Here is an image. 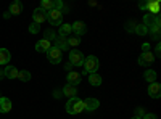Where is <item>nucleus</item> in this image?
Segmentation results:
<instances>
[{
    "label": "nucleus",
    "instance_id": "nucleus-28",
    "mask_svg": "<svg viewBox=\"0 0 161 119\" xmlns=\"http://www.w3.org/2000/svg\"><path fill=\"white\" fill-rule=\"evenodd\" d=\"M39 31H40V26H39V24L32 23V24L29 26V32H31V34H37Z\"/></svg>",
    "mask_w": 161,
    "mask_h": 119
},
{
    "label": "nucleus",
    "instance_id": "nucleus-5",
    "mask_svg": "<svg viewBox=\"0 0 161 119\" xmlns=\"http://www.w3.org/2000/svg\"><path fill=\"white\" fill-rule=\"evenodd\" d=\"M47 58H48V61H50V63H53V64H58V63H61L63 53H61V51H60L58 48L52 47V48L47 51Z\"/></svg>",
    "mask_w": 161,
    "mask_h": 119
},
{
    "label": "nucleus",
    "instance_id": "nucleus-20",
    "mask_svg": "<svg viewBox=\"0 0 161 119\" xmlns=\"http://www.w3.org/2000/svg\"><path fill=\"white\" fill-rule=\"evenodd\" d=\"M10 58H11L10 51H8L7 48H0V64H7V63H10Z\"/></svg>",
    "mask_w": 161,
    "mask_h": 119
},
{
    "label": "nucleus",
    "instance_id": "nucleus-21",
    "mask_svg": "<svg viewBox=\"0 0 161 119\" xmlns=\"http://www.w3.org/2000/svg\"><path fill=\"white\" fill-rule=\"evenodd\" d=\"M73 31H71V24H61L60 26V37H68L69 34H71Z\"/></svg>",
    "mask_w": 161,
    "mask_h": 119
},
{
    "label": "nucleus",
    "instance_id": "nucleus-33",
    "mask_svg": "<svg viewBox=\"0 0 161 119\" xmlns=\"http://www.w3.org/2000/svg\"><path fill=\"white\" fill-rule=\"evenodd\" d=\"M143 119H156V114H152V113L150 114H145Z\"/></svg>",
    "mask_w": 161,
    "mask_h": 119
},
{
    "label": "nucleus",
    "instance_id": "nucleus-2",
    "mask_svg": "<svg viewBox=\"0 0 161 119\" xmlns=\"http://www.w3.org/2000/svg\"><path fill=\"white\" fill-rule=\"evenodd\" d=\"M82 66H84V74H87V73L89 74H93V73H97L100 63H98V58L97 57H87V58H84Z\"/></svg>",
    "mask_w": 161,
    "mask_h": 119
},
{
    "label": "nucleus",
    "instance_id": "nucleus-11",
    "mask_svg": "<svg viewBox=\"0 0 161 119\" xmlns=\"http://www.w3.org/2000/svg\"><path fill=\"white\" fill-rule=\"evenodd\" d=\"M148 95L152 98H159L161 97V85L158 82H153L148 85Z\"/></svg>",
    "mask_w": 161,
    "mask_h": 119
},
{
    "label": "nucleus",
    "instance_id": "nucleus-30",
    "mask_svg": "<svg viewBox=\"0 0 161 119\" xmlns=\"http://www.w3.org/2000/svg\"><path fill=\"white\" fill-rule=\"evenodd\" d=\"M61 8H63V2H61V0H57V2H53V10L61 11Z\"/></svg>",
    "mask_w": 161,
    "mask_h": 119
},
{
    "label": "nucleus",
    "instance_id": "nucleus-32",
    "mask_svg": "<svg viewBox=\"0 0 161 119\" xmlns=\"http://www.w3.org/2000/svg\"><path fill=\"white\" fill-rule=\"evenodd\" d=\"M153 57H161V45L159 44L156 45V50H155V55Z\"/></svg>",
    "mask_w": 161,
    "mask_h": 119
},
{
    "label": "nucleus",
    "instance_id": "nucleus-22",
    "mask_svg": "<svg viewBox=\"0 0 161 119\" xmlns=\"http://www.w3.org/2000/svg\"><path fill=\"white\" fill-rule=\"evenodd\" d=\"M89 82H90V85H100L102 84V77L97 74V73H93V74H90L89 76Z\"/></svg>",
    "mask_w": 161,
    "mask_h": 119
},
{
    "label": "nucleus",
    "instance_id": "nucleus-6",
    "mask_svg": "<svg viewBox=\"0 0 161 119\" xmlns=\"http://www.w3.org/2000/svg\"><path fill=\"white\" fill-rule=\"evenodd\" d=\"M69 63H71L73 66H82V63H84L82 51H79V50L69 51Z\"/></svg>",
    "mask_w": 161,
    "mask_h": 119
},
{
    "label": "nucleus",
    "instance_id": "nucleus-15",
    "mask_svg": "<svg viewBox=\"0 0 161 119\" xmlns=\"http://www.w3.org/2000/svg\"><path fill=\"white\" fill-rule=\"evenodd\" d=\"M55 48H58L63 53V51H66L69 48V45H68V42H66L64 37H58V39H55Z\"/></svg>",
    "mask_w": 161,
    "mask_h": 119
},
{
    "label": "nucleus",
    "instance_id": "nucleus-18",
    "mask_svg": "<svg viewBox=\"0 0 161 119\" xmlns=\"http://www.w3.org/2000/svg\"><path fill=\"white\" fill-rule=\"evenodd\" d=\"M21 11H23V3L19 2V0L13 2V3L10 5V10H8V13H11V15H19Z\"/></svg>",
    "mask_w": 161,
    "mask_h": 119
},
{
    "label": "nucleus",
    "instance_id": "nucleus-19",
    "mask_svg": "<svg viewBox=\"0 0 161 119\" xmlns=\"http://www.w3.org/2000/svg\"><path fill=\"white\" fill-rule=\"evenodd\" d=\"M50 48H52V45H50L48 41H45V39H42V41H39L36 44V50L37 51H48Z\"/></svg>",
    "mask_w": 161,
    "mask_h": 119
},
{
    "label": "nucleus",
    "instance_id": "nucleus-14",
    "mask_svg": "<svg viewBox=\"0 0 161 119\" xmlns=\"http://www.w3.org/2000/svg\"><path fill=\"white\" fill-rule=\"evenodd\" d=\"M80 81H82V74L74 73V71H71V73L68 74V84H71V85H77Z\"/></svg>",
    "mask_w": 161,
    "mask_h": 119
},
{
    "label": "nucleus",
    "instance_id": "nucleus-23",
    "mask_svg": "<svg viewBox=\"0 0 161 119\" xmlns=\"http://www.w3.org/2000/svg\"><path fill=\"white\" fill-rule=\"evenodd\" d=\"M145 79H147V81H148L150 84H153V82L156 81V73L152 71V69H148V71L145 73Z\"/></svg>",
    "mask_w": 161,
    "mask_h": 119
},
{
    "label": "nucleus",
    "instance_id": "nucleus-24",
    "mask_svg": "<svg viewBox=\"0 0 161 119\" xmlns=\"http://www.w3.org/2000/svg\"><path fill=\"white\" fill-rule=\"evenodd\" d=\"M40 8H42V10H53V0H42V3H40Z\"/></svg>",
    "mask_w": 161,
    "mask_h": 119
},
{
    "label": "nucleus",
    "instance_id": "nucleus-4",
    "mask_svg": "<svg viewBox=\"0 0 161 119\" xmlns=\"http://www.w3.org/2000/svg\"><path fill=\"white\" fill-rule=\"evenodd\" d=\"M47 19L53 26H60L61 19H63V13L58 11V10H50V11H47Z\"/></svg>",
    "mask_w": 161,
    "mask_h": 119
},
{
    "label": "nucleus",
    "instance_id": "nucleus-16",
    "mask_svg": "<svg viewBox=\"0 0 161 119\" xmlns=\"http://www.w3.org/2000/svg\"><path fill=\"white\" fill-rule=\"evenodd\" d=\"M11 110V101L7 97H0V113H8Z\"/></svg>",
    "mask_w": 161,
    "mask_h": 119
},
{
    "label": "nucleus",
    "instance_id": "nucleus-3",
    "mask_svg": "<svg viewBox=\"0 0 161 119\" xmlns=\"http://www.w3.org/2000/svg\"><path fill=\"white\" fill-rule=\"evenodd\" d=\"M159 24H161L159 16H153L150 13H147L143 16V26H147L148 31H159Z\"/></svg>",
    "mask_w": 161,
    "mask_h": 119
},
{
    "label": "nucleus",
    "instance_id": "nucleus-37",
    "mask_svg": "<svg viewBox=\"0 0 161 119\" xmlns=\"http://www.w3.org/2000/svg\"><path fill=\"white\" fill-rule=\"evenodd\" d=\"M0 79H3V71H0Z\"/></svg>",
    "mask_w": 161,
    "mask_h": 119
},
{
    "label": "nucleus",
    "instance_id": "nucleus-10",
    "mask_svg": "<svg viewBox=\"0 0 161 119\" xmlns=\"http://www.w3.org/2000/svg\"><path fill=\"white\" fill-rule=\"evenodd\" d=\"M82 101H84V110H87V111H95L100 106V101L97 98H87Z\"/></svg>",
    "mask_w": 161,
    "mask_h": 119
},
{
    "label": "nucleus",
    "instance_id": "nucleus-13",
    "mask_svg": "<svg viewBox=\"0 0 161 119\" xmlns=\"http://www.w3.org/2000/svg\"><path fill=\"white\" fill-rule=\"evenodd\" d=\"M18 74H19V71L15 68V66H7L5 71H3V76L8 77V79H18Z\"/></svg>",
    "mask_w": 161,
    "mask_h": 119
},
{
    "label": "nucleus",
    "instance_id": "nucleus-35",
    "mask_svg": "<svg viewBox=\"0 0 161 119\" xmlns=\"http://www.w3.org/2000/svg\"><path fill=\"white\" fill-rule=\"evenodd\" d=\"M140 10H147V3H140Z\"/></svg>",
    "mask_w": 161,
    "mask_h": 119
},
{
    "label": "nucleus",
    "instance_id": "nucleus-17",
    "mask_svg": "<svg viewBox=\"0 0 161 119\" xmlns=\"http://www.w3.org/2000/svg\"><path fill=\"white\" fill-rule=\"evenodd\" d=\"M76 92H77L76 85H71V84H66V85L63 87V95H66V97H69V98L76 97Z\"/></svg>",
    "mask_w": 161,
    "mask_h": 119
},
{
    "label": "nucleus",
    "instance_id": "nucleus-7",
    "mask_svg": "<svg viewBox=\"0 0 161 119\" xmlns=\"http://www.w3.org/2000/svg\"><path fill=\"white\" fill-rule=\"evenodd\" d=\"M155 61V57L152 51H142V55L139 57V64L140 66H148Z\"/></svg>",
    "mask_w": 161,
    "mask_h": 119
},
{
    "label": "nucleus",
    "instance_id": "nucleus-12",
    "mask_svg": "<svg viewBox=\"0 0 161 119\" xmlns=\"http://www.w3.org/2000/svg\"><path fill=\"white\" fill-rule=\"evenodd\" d=\"M71 31H74L77 34V37H79V35H84L87 29H86V24L82 21H76L74 24H71Z\"/></svg>",
    "mask_w": 161,
    "mask_h": 119
},
{
    "label": "nucleus",
    "instance_id": "nucleus-31",
    "mask_svg": "<svg viewBox=\"0 0 161 119\" xmlns=\"http://www.w3.org/2000/svg\"><path fill=\"white\" fill-rule=\"evenodd\" d=\"M150 32V35L155 39V41H159V31H148Z\"/></svg>",
    "mask_w": 161,
    "mask_h": 119
},
{
    "label": "nucleus",
    "instance_id": "nucleus-36",
    "mask_svg": "<svg viewBox=\"0 0 161 119\" xmlns=\"http://www.w3.org/2000/svg\"><path fill=\"white\" fill-rule=\"evenodd\" d=\"M130 119H142L140 116H134V117H130Z\"/></svg>",
    "mask_w": 161,
    "mask_h": 119
},
{
    "label": "nucleus",
    "instance_id": "nucleus-1",
    "mask_svg": "<svg viewBox=\"0 0 161 119\" xmlns=\"http://www.w3.org/2000/svg\"><path fill=\"white\" fill-rule=\"evenodd\" d=\"M66 111H68L69 114H79L84 111V101L77 98V97H73L68 100V103H66Z\"/></svg>",
    "mask_w": 161,
    "mask_h": 119
},
{
    "label": "nucleus",
    "instance_id": "nucleus-8",
    "mask_svg": "<svg viewBox=\"0 0 161 119\" xmlns=\"http://www.w3.org/2000/svg\"><path fill=\"white\" fill-rule=\"evenodd\" d=\"M32 19H34L36 24H40V23L47 21V11L42 10V8H36L34 13H32Z\"/></svg>",
    "mask_w": 161,
    "mask_h": 119
},
{
    "label": "nucleus",
    "instance_id": "nucleus-29",
    "mask_svg": "<svg viewBox=\"0 0 161 119\" xmlns=\"http://www.w3.org/2000/svg\"><path fill=\"white\" fill-rule=\"evenodd\" d=\"M52 39H55V32H53L52 29H48V31H45V41H52Z\"/></svg>",
    "mask_w": 161,
    "mask_h": 119
},
{
    "label": "nucleus",
    "instance_id": "nucleus-9",
    "mask_svg": "<svg viewBox=\"0 0 161 119\" xmlns=\"http://www.w3.org/2000/svg\"><path fill=\"white\" fill-rule=\"evenodd\" d=\"M147 10L150 11V15L153 16H159V10H161V3L158 0H152V2L147 3Z\"/></svg>",
    "mask_w": 161,
    "mask_h": 119
},
{
    "label": "nucleus",
    "instance_id": "nucleus-26",
    "mask_svg": "<svg viewBox=\"0 0 161 119\" xmlns=\"http://www.w3.org/2000/svg\"><path fill=\"white\" fill-rule=\"evenodd\" d=\"M136 32H137L139 35H145V34H148V28H147V26H143V24H139L137 28H136Z\"/></svg>",
    "mask_w": 161,
    "mask_h": 119
},
{
    "label": "nucleus",
    "instance_id": "nucleus-34",
    "mask_svg": "<svg viewBox=\"0 0 161 119\" xmlns=\"http://www.w3.org/2000/svg\"><path fill=\"white\" fill-rule=\"evenodd\" d=\"M142 50H143V51H148V50H150V45H148V44H143V45H142Z\"/></svg>",
    "mask_w": 161,
    "mask_h": 119
},
{
    "label": "nucleus",
    "instance_id": "nucleus-27",
    "mask_svg": "<svg viewBox=\"0 0 161 119\" xmlns=\"http://www.w3.org/2000/svg\"><path fill=\"white\" fill-rule=\"evenodd\" d=\"M66 42H68L69 47H77L80 44V39L79 37H71V39H66Z\"/></svg>",
    "mask_w": 161,
    "mask_h": 119
},
{
    "label": "nucleus",
    "instance_id": "nucleus-25",
    "mask_svg": "<svg viewBox=\"0 0 161 119\" xmlns=\"http://www.w3.org/2000/svg\"><path fill=\"white\" fill-rule=\"evenodd\" d=\"M18 79H21L23 82H28V81H31V73L29 71H19Z\"/></svg>",
    "mask_w": 161,
    "mask_h": 119
}]
</instances>
